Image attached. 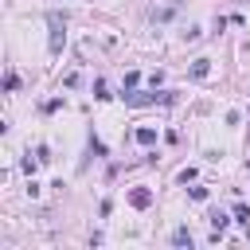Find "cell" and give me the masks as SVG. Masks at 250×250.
Wrapping results in <instances>:
<instances>
[{
    "label": "cell",
    "instance_id": "1",
    "mask_svg": "<svg viewBox=\"0 0 250 250\" xmlns=\"http://www.w3.org/2000/svg\"><path fill=\"white\" fill-rule=\"evenodd\" d=\"M47 23H51V55H59L62 51V43H66V23H62V16H47Z\"/></svg>",
    "mask_w": 250,
    "mask_h": 250
},
{
    "label": "cell",
    "instance_id": "2",
    "mask_svg": "<svg viewBox=\"0 0 250 250\" xmlns=\"http://www.w3.org/2000/svg\"><path fill=\"white\" fill-rule=\"evenodd\" d=\"M125 102L129 105H148V102H156V94H125Z\"/></svg>",
    "mask_w": 250,
    "mask_h": 250
},
{
    "label": "cell",
    "instance_id": "3",
    "mask_svg": "<svg viewBox=\"0 0 250 250\" xmlns=\"http://www.w3.org/2000/svg\"><path fill=\"white\" fill-rule=\"evenodd\" d=\"M207 70H211V62H207V59H195V66H191V78H207Z\"/></svg>",
    "mask_w": 250,
    "mask_h": 250
},
{
    "label": "cell",
    "instance_id": "4",
    "mask_svg": "<svg viewBox=\"0 0 250 250\" xmlns=\"http://www.w3.org/2000/svg\"><path fill=\"white\" fill-rule=\"evenodd\" d=\"M129 203H133V207H148V203H152V195H148V191H133V195H129Z\"/></svg>",
    "mask_w": 250,
    "mask_h": 250
},
{
    "label": "cell",
    "instance_id": "5",
    "mask_svg": "<svg viewBox=\"0 0 250 250\" xmlns=\"http://www.w3.org/2000/svg\"><path fill=\"white\" fill-rule=\"evenodd\" d=\"M172 242H176V246H191V230H188V227H180V230L172 234Z\"/></svg>",
    "mask_w": 250,
    "mask_h": 250
},
{
    "label": "cell",
    "instance_id": "6",
    "mask_svg": "<svg viewBox=\"0 0 250 250\" xmlns=\"http://www.w3.org/2000/svg\"><path fill=\"white\" fill-rule=\"evenodd\" d=\"M137 141H141V145H152V141H156V129H148V125L137 129Z\"/></svg>",
    "mask_w": 250,
    "mask_h": 250
},
{
    "label": "cell",
    "instance_id": "7",
    "mask_svg": "<svg viewBox=\"0 0 250 250\" xmlns=\"http://www.w3.org/2000/svg\"><path fill=\"white\" fill-rule=\"evenodd\" d=\"M211 227H215V234H219V230L227 227V215H223V211H211Z\"/></svg>",
    "mask_w": 250,
    "mask_h": 250
}]
</instances>
